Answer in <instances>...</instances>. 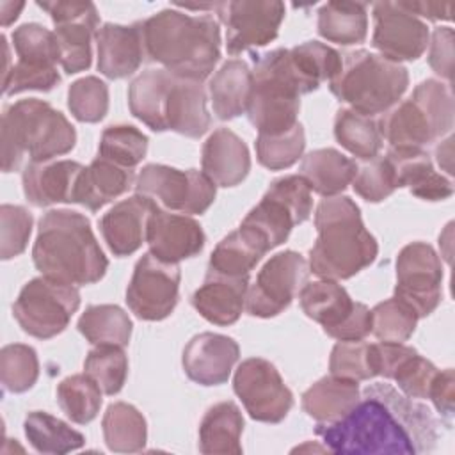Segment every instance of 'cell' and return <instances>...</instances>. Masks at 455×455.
Listing matches in <instances>:
<instances>
[{"label": "cell", "instance_id": "obj_1", "mask_svg": "<svg viewBox=\"0 0 455 455\" xmlns=\"http://www.w3.org/2000/svg\"><path fill=\"white\" fill-rule=\"evenodd\" d=\"M146 57L176 76L203 82L220 59V27L210 14L164 9L140 21Z\"/></svg>", "mask_w": 455, "mask_h": 455}, {"label": "cell", "instance_id": "obj_2", "mask_svg": "<svg viewBox=\"0 0 455 455\" xmlns=\"http://www.w3.org/2000/svg\"><path fill=\"white\" fill-rule=\"evenodd\" d=\"M32 259L43 275L73 286L98 283L108 268L89 219L73 210H50L41 217Z\"/></svg>", "mask_w": 455, "mask_h": 455}, {"label": "cell", "instance_id": "obj_3", "mask_svg": "<svg viewBox=\"0 0 455 455\" xmlns=\"http://www.w3.org/2000/svg\"><path fill=\"white\" fill-rule=\"evenodd\" d=\"M316 242L309 251V272L322 279H348L370 267L379 252L364 228L359 206L347 196L320 201L315 212Z\"/></svg>", "mask_w": 455, "mask_h": 455}, {"label": "cell", "instance_id": "obj_4", "mask_svg": "<svg viewBox=\"0 0 455 455\" xmlns=\"http://www.w3.org/2000/svg\"><path fill=\"white\" fill-rule=\"evenodd\" d=\"M2 171L12 172L21 158L48 162L75 148L76 132L66 116L50 103L28 98L4 108L0 124Z\"/></svg>", "mask_w": 455, "mask_h": 455}, {"label": "cell", "instance_id": "obj_5", "mask_svg": "<svg viewBox=\"0 0 455 455\" xmlns=\"http://www.w3.org/2000/svg\"><path fill=\"white\" fill-rule=\"evenodd\" d=\"M325 448L341 455H411L412 439L393 411L377 395L364 389V400L341 419L315 428Z\"/></svg>", "mask_w": 455, "mask_h": 455}, {"label": "cell", "instance_id": "obj_6", "mask_svg": "<svg viewBox=\"0 0 455 455\" xmlns=\"http://www.w3.org/2000/svg\"><path fill=\"white\" fill-rule=\"evenodd\" d=\"M311 92L297 73L290 50L277 48L254 59L247 117L258 135H279L299 121L300 96Z\"/></svg>", "mask_w": 455, "mask_h": 455}, {"label": "cell", "instance_id": "obj_7", "mask_svg": "<svg viewBox=\"0 0 455 455\" xmlns=\"http://www.w3.org/2000/svg\"><path fill=\"white\" fill-rule=\"evenodd\" d=\"M339 73L329 80L331 92L352 110L375 116L398 103L409 85V73L400 62H393L368 50L341 55Z\"/></svg>", "mask_w": 455, "mask_h": 455}, {"label": "cell", "instance_id": "obj_8", "mask_svg": "<svg viewBox=\"0 0 455 455\" xmlns=\"http://www.w3.org/2000/svg\"><path fill=\"white\" fill-rule=\"evenodd\" d=\"M453 98L446 84L427 78L412 94L391 107L377 121L391 148H421L453 128Z\"/></svg>", "mask_w": 455, "mask_h": 455}, {"label": "cell", "instance_id": "obj_9", "mask_svg": "<svg viewBox=\"0 0 455 455\" xmlns=\"http://www.w3.org/2000/svg\"><path fill=\"white\" fill-rule=\"evenodd\" d=\"M78 307L80 293L73 284L41 275L21 288L12 316L28 336L50 339L68 327Z\"/></svg>", "mask_w": 455, "mask_h": 455}, {"label": "cell", "instance_id": "obj_10", "mask_svg": "<svg viewBox=\"0 0 455 455\" xmlns=\"http://www.w3.org/2000/svg\"><path fill=\"white\" fill-rule=\"evenodd\" d=\"M299 302L306 316L318 322L325 334L338 341L364 339L371 332V311L354 302L332 279L306 283L299 291Z\"/></svg>", "mask_w": 455, "mask_h": 455}, {"label": "cell", "instance_id": "obj_11", "mask_svg": "<svg viewBox=\"0 0 455 455\" xmlns=\"http://www.w3.org/2000/svg\"><path fill=\"white\" fill-rule=\"evenodd\" d=\"M215 183L201 171H180L162 164H148L135 180L137 194L151 197L169 212L204 213L215 201Z\"/></svg>", "mask_w": 455, "mask_h": 455}, {"label": "cell", "instance_id": "obj_12", "mask_svg": "<svg viewBox=\"0 0 455 455\" xmlns=\"http://www.w3.org/2000/svg\"><path fill=\"white\" fill-rule=\"evenodd\" d=\"M307 274L309 265L302 254L295 251L274 254L247 290V313L258 318H270L283 313L306 284Z\"/></svg>", "mask_w": 455, "mask_h": 455}, {"label": "cell", "instance_id": "obj_13", "mask_svg": "<svg viewBox=\"0 0 455 455\" xmlns=\"http://www.w3.org/2000/svg\"><path fill=\"white\" fill-rule=\"evenodd\" d=\"M443 265L432 245L407 243L396 256L395 297L405 302L418 318L428 316L443 299Z\"/></svg>", "mask_w": 455, "mask_h": 455}, {"label": "cell", "instance_id": "obj_14", "mask_svg": "<svg viewBox=\"0 0 455 455\" xmlns=\"http://www.w3.org/2000/svg\"><path fill=\"white\" fill-rule=\"evenodd\" d=\"M233 389L256 421L279 423L293 407V395L281 373L270 361L261 357L240 363L233 377Z\"/></svg>", "mask_w": 455, "mask_h": 455}, {"label": "cell", "instance_id": "obj_15", "mask_svg": "<svg viewBox=\"0 0 455 455\" xmlns=\"http://www.w3.org/2000/svg\"><path fill=\"white\" fill-rule=\"evenodd\" d=\"M180 279L181 272L178 263L162 261L151 252L144 254L137 261L126 288L130 311L148 322L167 318L178 304Z\"/></svg>", "mask_w": 455, "mask_h": 455}, {"label": "cell", "instance_id": "obj_16", "mask_svg": "<svg viewBox=\"0 0 455 455\" xmlns=\"http://www.w3.org/2000/svg\"><path fill=\"white\" fill-rule=\"evenodd\" d=\"M213 11H217L226 27V50L229 55L268 44L277 37L284 20V4L277 0L219 2Z\"/></svg>", "mask_w": 455, "mask_h": 455}, {"label": "cell", "instance_id": "obj_17", "mask_svg": "<svg viewBox=\"0 0 455 455\" xmlns=\"http://www.w3.org/2000/svg\"><path fill=\"white\" fill-rule=\"evenodd\" d=\"M53 25L60 46V66L68 75L91 68V41L98 28V11L92 2H37Z\"/></svg>", "mask_w": 455, "mask_h": 455}, {"label": "cell", "instance_id": "obj_18", "mask_svg": "<svg viewBox=\"0 0 455 455\" xmlns=\"http://www.w3.org/2000/svg\"><path fill=\"white\" fill-rule=\"evenodd\" d=\"M373 21L371 46L393 62L416 60L428 46L427 23L402 9L398 2L373 4Z\"/></svg>", "mask_w": 455, "mask_h": 455}, {"label": "cell", "instance_id": "obj_19", "mask_svg": "<svg viewBox=\"0 0 455 455\" xmlns=\"http://www.w3.org/2000/svg\"><path fill=\"white\" fill-rule=\"evenodd\" d=\"M240 357L238 343L224 334L201 332L194 336L181 357L187 377L201 386L224 384Z\"/></svg>", "mask_w": 455, "mask_h": 455}, {"label": "cell", "instance_id": "obj_20", "mask_svg": "<svg viewBox=\"0 0 455 455\" xmlns=\"http://www.w3.org/2000/svg\"><path fill=\"white\" fill-rule=\"evenodd\" d=\"M146 242L155 258L167 263H180L203 251L204 233L192 217L171 213L158 206L149 219Z\"/></svg>", "mask_w": 455, "mask_h": 455}, {"label": "cell", "instance_id": "obj_21", "mask_svg": "<svg viewBox=\"0 0 455 455\" xmlns=\"http://www.w3.org/2000/svg\"><path fill=\"white\" fill-rule=\"evenodd\" d=\"M158 204L142 194H135L110 208L100 220L103 240L114 256H130L146 242L148 224Z\"/></svg>", "mask_w": 455, "mask_h": 455}, {"label": "cell", "instance_id": "obj_22", "mask_svg": "<svg viewBox=\"0 0 455 455\" xmlns=\"http://www.w3.org/2000/svg\"><path fill=\"white\" fill-rule=\"evenodd\" d=\"M84 165L73 160L27 164L21 181L27 201L37 208L57 203H75V190Z\"/></svg>", "mask_w": 455, "mask_h": 455}, {"label": "cell", "instance_id": "obj_23", "mask_svg": "<svg viewBox=\"0 0 455 455\" xmlns=\"http://www.w3.org/2000/svg\"><path fill=\"white\" fill-rule=\"evenodd\" d=\"M96 44L98 71L110 80L133 75L146 57L140 21L133 25H101L96 32Z\"/></svg>", "mask_w": 455, "mask_h": 455}, {"label": "cell", "instance_id": "obj_24", "mask_svg": "<svg viewBox=\"0 0 455 455\" xmlns=\"http://www.w3.org/2000/svg\"><path fill=\"white\" fill-rule=\"evenodd\" d=\"M247 290L249 275H224L208 268L204 283L192 295V306L210 323L231 325L245 307Z\"/></svg>", "mask_w": 455, "mask_h": 455}, {"label": "cell", "instance_id": "obj_25", "mask_svg": "<svg viewBox=\"0 0 455 455\" xmlns=\"http://www.w3.org/2000/svg\"><path fill=\"white\" fill-rule=\"evenodd\" d=\"M165 130L199 139L212 124L206 108V92L201 82L172 75L164 107Z\"/></svg>", "mask_w": 455, "mask_h": 455}, {"label": "cell", "instance_id": "obj_26", "mask_svg": "<svg viewBox=\"0 0 455 455\" xmlns=\"http://www.w3.org/2000/svg\"><path fill=\"white\" fill-rule=\"evenodd\" d=\"M391 164L396 188L407 187L412 196L425 201H443L453 194V185L439 174L421 148H391L386 155Z\"/></svg>", "mask_w": 455, "mask_h": 455}, {"label": "cell", "instance_id": "obj_27", "mask_svg": "<svg viewBox=\"0 0 455 455\" xmlns=\"http://www.w3.org/2000/svg\"><path fill=\"white\" fill-rule=\"evenodd\" d=\"M203 172L219 187L242 183L251 171V155L245 142L229 128H217L203 144Z\"/></svg>", "mask_w": 455, "mask_h": 455}, {"label": "cell", "instance_id": "obj_28", "mask_svg": "<svg viewBox=\"0 0 455 455\" xmlns=\"http://www.w3.org/2000/svg\"><path fill=\"white\" fill-rule=\"evenodd\" d=\"M133 185V169L121 167L101 156H96L84 167L76 190L75 203L91 212H98L116 197L123 196Z\"/></svg>", "mask_w": 455, "mask_h": 455}, {"label": "cell", "instance_id": "obj_29", "mask_svg": "<svg viewBox=\"0 0 455 455\" xmlns=\"http://www.w3.org/2000/svg\"><path fill=\"white\" fill-rule=\"evenodd\" d=\"M208 92L219 119L229 121L247 112L252 92V69L240 59H231L210 78Z\"/></svg>", "mask_w": 455, "mask_h": 455}, {"label": "cell", "instance_id": "obj_30", "mask_svg": "<svg viewBox=\"0 0 455 455\" xmlns=\"http://www.w3.org/2000/svg\"><path fill=\"white\" fill-rule=\"evenodd\" d=\"M268 251L267 242L252 228L240 224L238 229L217 243L210 256L208 268L224 275H249Z\"/></svg>", "mask_w": 455, "mask_h": 455}, {"label": "cell", "instance_id": "obj_31", "mask_svg": "<svg viewBox=\"0 0 455 455\" xmlns=\"http://www.w3.org/2000/svg\"><path fill=\"white\" fill-rule=\"evenodd\" d=\"M357 172L355 160L345 156L334 148H322L307 153L300 164V176L311 190L323 196H338L354 180Z\"/></svg>", "mask_w": 455, "mask_h": 455}, {"label": "cell", "instance_id": "obj_32", "mask_svg": "<svg viewBox=\"0 0 455 455\" xmlns=\"http://www.w3.org/2000/svg\"><path fill=\"white\" fill-rule=\"evenodd\" d=\"M359 402L355 380L336 375L323 377L302 395V409L318 423H332L348 414Z\"/></svg>", "mask_w": 455, "mask_h": 455}, {"label": "cell", "instance_id": "obj_33", "mask_svg": "<svg viewBox=\"0 0 455 455\" xmlns=\"http://www.w3.org/2000/svg\"><path fill=\"white\" fill-rule=\"evenodd\" d=\"M243 418L236 403L212 405L199 425V451L206 455H240Z\"/></svg>", "mask_w": 455, "mask_h": 455}, {"label": "cell", "instance_id": "obj_34", "mask_svg": "<svg viewBox=\"0 0 455 455\" xmlns=\"http://www.w3.org/2000/svg\"><path fill=\"white\" fill-rule=\"evenodd\" d=\"M172 73L167 69H148L135 76L128 87V107L133 117L153 132H165L164 107Z\"/></svg>", "mask_w": 455, "mask_h": 455}, {"label": "cell", "instance_id": "obj_35", "mask_svg": "<svg viewBox=\"0 0 455 455\" xmlns=\"http://www.w3.org/2000/svg\"><path fill=\"white\" fill-rule=\"evenodd\" d=\"M366 391L377 395L387 403V407L409 432L416 451H427L434 448L437 439V423L425 405L412 402L411 396L398 395L389 384L368 386Z\"/></svg>", "mask_w": 455, "mask_h": 455}, {"label": "cell", "instance_id": "obj_36", "mask_svg": "<svg viewBox=\"0 0 455 455\" xmlns=\"http://www.w3.org/2000/svg\"><path fill=\"white\" fill-rule=\"evenodd\" d=\"M318 34L336 44L350 46L366 39L368 14L361 2H327L318 11Z\"/></svg>", "mask_w": 455, "mask_h": 455}, {"label": "cell", "instance_id": "obj_37", "mask_svg": "<svg viewBox=\"0 0 455 455\" xmlns=\"http://www.w3.org/2000/svg\"><path fill=\"white\" fill-rule=\"evenodd\" d=\"M103 439L108 450L117 453L140 451L146 446L148 427L142 412L126 402H114L107 407L101 421Z\"/></svg>", "mask_w": 455, "mask_h": 455}, {"label": "cell", "instance_id": "obj_38", "mask_svg": "<svg viewBox=\"0 0 455 455\" xmlns=\"http://www.w3.org/2000/svg\"><path fill=\"white\" fill-rule=\"evenodd\" d=\"M23 430L32 448L39 453L62 455L82 448L85 443V437L78 430L44 411L28 412Z\"/></svg>", "mask_w": 455, "mask_h": 455}, {"label": "cell", "instance_id": "obj_39", "mask_svg": "<svg viewBox=\"0 0 455 455\" xmlns=\"http://www.w3.org/2000/svg\"><path fill=\"white\" fill-rule=\"evenodd\" d=\"M80 334L92 345L126 347L132 338V320L114 304L89 306L76 323Z\"/></svg>", "mask_w": 455, "mask_h": 455}, {"label": "cell", "instance_id": "obj_40", "mask_svg": "<svg viewBox=\"0 0 455 455\" xmlns=\"http://www.w3.org/2000/svg\"><path fill=\"white\" fill-rule=\"evenodd\" d=\"M12 48L18 55L14 64L28 69H57L60 46L55 32L39 23H25L12 30Z\"/></svg>", "mask_w": 455, "mask_h": 455}, {"label": "cell", "instance_id": "obj_41", "mask_svg": "<svg viewBox=\"0 0 455 455\" xmlns=\"http://www.w3.org/2000/svg\"><path fill=\"white\" fill-rule=\"evenodd\" d=\"M334 137L354 156L370 160L382 148V135L373 117L352 108H339L334 117Z\"/></svg>", "mask_w": 455, "mask_h": 455}, {"label": "cell", "instance_id": "obj_42", "mask_svg": "<svg viewBox=\"0 0 455 455\" xmlns=\"http://www.w3.org/2000/svg\"><path fill=\"white\" fill-rule=\"evenodd\" d=\"M243 226L252 228L274 249L281 245L291 233L293 226L300 224L295 212L272 192H265L261 201L245 215Z\"/></svg>", "mask_w": 455, "mask_h": 455}, {"label": "cell", "instance_id": "obj_43", "mask_svg": "<svg viewBox=\"0 0 455 455\" xmlns=\"http://www.w3.org/2000/svg\"><path fill=\"white\" fill-rule=\"evenodd\" d=\"M55 395L59 407L73 423L85 425L100 412L101 387L85 371L60 380Z\"/></svg>", "mask_w": 455, "mask_h": 455}, {"label": "cell", "instance_id": "obj_44", "mask_svg": "<svg viewBox=\"0 0 455 455\" xmlns=\"http://www.w3.org/2000/svg\"><path fill=\"white\" fill-rule=\"evenodd\" d=\"M291 62L309 91H316L322 82L332 80L341 69V55L318 41H306L290 50Z\"/></svg>", "mask_w": 455, "mask_h": 455}, {"label": "cell", "instance_id": "obj_45", "mask_svg": "<svg viewBox=\"0 0 455 455\" xmlns=\"http://www.w3.org/2000/svg\"><path fill=\"white\" fill-rule=\"evenodd\" d=\"M148 153V137L132 124H112L101 133L98 156L133 169Z\"/></svg>", "mask_w": 455, "mask_h": 455}, {"label": "cell", "instance_id": "obj_46", "mask_svg": "<svg viewBox=\"0 0 455 455\" xmlns=\"http://www.w3.org/2000/svg\"><path fill=\"white\" fill-rule=\"evenodd\" d=\"M84 371L96 380L105 395H117L128 375V359L123 347L96 345L85 357Z\"/></svg>", "mask_w": 455, "mask_h": 455}, {"label": "cell", "instance_id": "obj_47", "mask_svg": "<svg viewBox=\"0 0 455 455\" xmlns=\"http://www.w3.org/2000/svg\"><path fill=\"white\" fill-rule=\"evenodd\" d=\"M39 377V361L32 347L23 343L5 345L0 350V380L9 393L28 391Z\"/></svg>", "mask_w": 455, "mask_h": 455}, {"label": "cell", "instance_id": "obj_48", "mask_svg": "<svg viewBox=\"0 0 455 455\" xmlns=\"http://www.w3.org/2000/svg\"><path fill=\"white\" fill-rule=\"evenodd\" d=\"M331 375L350 379V380H370L377 377L375 348L373 343L363 339L357 341H338L329 359Z\"/></svg>", "mask_w": 455, "mask_h": 455}, {"label": "cell", "instance_id": "obj_49", "mask_svg": "<svg viewBox=\"0 0 455 455\" xmlns=\"http://www.w3.org/2000/svg\"><path fill=\"white\" fill-rule=\"evenodd\" d=\"M418 320V315L405 302L393 297L371 309V332L380 341L403 343L412 336Z\"/></svg>", "mask_w": 455, "mask_h": 455}, {"label": "cell", "instance_id": "obj_50", "mask_svg": "<svg viewBox=\"0 0 455 455\" xmlns=\"http://www.w3.org/2000/svg\"><path fill=\"white\" fill-rule=\"evenodd\" d=\"M306 135L300 123L291 130L279 135H258L256 139V156L258 162L270 169L281 171L291 167L304 153Z\"/></svg>", "mask_w": 455, "mask_h": 455}, {"label": "cell", "instance_id": "obj_51", "mask_svg": "<svg viewBox=\"0 0 455 455\" xmlns=\"http://www.w3.org/2000/svg\"><path fill=\"white\" fill-rule=\"evenodd\" d=\"M68 108L80 123H98L108 110V87L98 76L75 80L68 89Z\"/></svg>", "mask_w": 455, "mask_h": 455}, {"label": "cell", "instance_id": "obj_52", "mask_svg": "<svg viewBox=\"0 0 455 455\" xmlns=\"http://www.w3.org/2000/svg\"><path fill=\"white\" fill-rule=\"evenodd\" d=\"M352 185L355 194H359L368 203H380L396 190L391 164L386 156L379 155L366 160V164H363L361 167L357 165Z\"/></svg>", "mask_w": 455, "mask_h": 455}, {"label": "cell", "instance_id": "obj_53", "mask_svg": "<svg viewBox=\"0 0 455 455\" xmlns=\"http://www.w3.org/2000/svg\"><path fill=\"white\" fill-rule=\"evenodd\" d=\"M32 233V215L18 204L0 206V258L11 259L20 256Z\"/></svg>", "mask_w": 455, "mask_h": 455}, {"label": "cell", "instance_id": "obj_54", "mask_svg": "<svg viewBox=\"0 0 455 455\" xmlns=\"http://www.w3.org/2000/svg\"><path fill=\"white\" fill-rule=\"evenodd\" d=\"M437 371L439 370L428 359L412 350L398 363L389 379H393L407 396L428 398V389Z\"/></svg>", "mask_w": 455, "mask_h": 455}, {"label": "cell", "instance_id": "obj_55", "mask_svg": "<svg viewBox=\"0 0 455 455\" xmlns=\"http://www.w3.org/2000/svg\"><path fill=\"white\" fill-rule=\"evenodd\" d=\"M428 64L441 78L451 80L453 76V30L439 27L432 34Z\"/></svg>", "mask_w": 455, "mask_h": 455}, {"label": "cell", "instance_id": "obj_56", "mask_svg": "<svg viewBox=\"0 0 455 455\" xmlns=\"http://www.w3.org/2000/svg\"><path fill=\"white\" fill-rule=\"evenodd\" d=\"M428 398L434 402L435 409L444 419L453 416V402H455V373L451 368L439 370L432 380L428 389Z\"/></svg>", "mask_w": 455, "mask_h": 455}, {"label": "cell", "instance_id": "obj_57", "mask_svg": "<svg viewBox=\"0 0 455 455\" xmlns=\"http://www.w3.org/2000/svg\"><path fill=\"white\" fill-rule=\"evenodd\" d=\"M402 9H405L407 12H411L412 16H421L427 20H451V11H453V4L446 2H398Z\"/></svg>", "mask_w": 455, "mask_h": 455}, {"label": "cell", "instance_id": "obj_58", "mask_svg": "<svg viewBox=\"0 0 455 455\" xmlns=\"http://www.w3.org/2000/svg\"><path fill=\"white\" fill-rule=\"evenodd\" d=\"M25 7L23 2L20 4H14V2H2L0 4V16H2V25L7 27L11 25L21 12V9Z\"/></svg>", "mask_w": 455, "mask_h": 455}, {"label": "cell", "instance_id": "obj_59", "mask_svg": "<svg viewBox=\"0 0 455 455\" xmlns=\"http://www.w3.org/2000/svg\"><path fill=\"white\" fill-rule=\"evenodd\" d=\"M451 142H453V139L448 137V139L437 148V151H435L439 165H441L448 174L453 172V171H451V164H450V158H451V156H450V155H451Z\"/></svg>", "mask_w": 455, "mask_h": 455}]
</instances>
